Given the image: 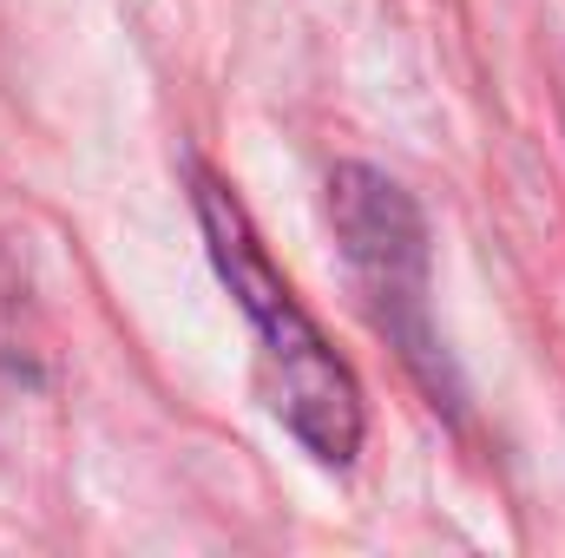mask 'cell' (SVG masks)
I'll list each match as a JSON object with an SVG mask.
<instances>
[{"mask_svg":"<svg viewBox=\"0 0 565 558\" xmlns=\"http://www.w3.org/2000/svg\"><path fill=\"white\" fill-rule=\"evenodd\" d=\"M191 211L211 250L217 282L237 296L250 335H257V362H264V395L277 420L296 433V447L316 466H355L362 433H369V408H362V382L355 368L329 348V335L316 329V315L296 302V289L282 282V270L270 264L250 211L237 204V191L211 171L191 164Z\"/></svg>","mask_w":565,"mask_h":558,"instance_id":"cell-1","label":"cell"},{"mask_svg":"<svg viewBox=\"0 0 565 558\" xmlns=\"http://www.w3.org/2000/svg\"><path fill=\"white\" fill-rule=\"evenodd\" d=\"M329 224L342 244L349 282L369 309V322L388 335L402 368L422 382L434 408L460 415V375L434 335V302H427V217L422 204L375 164H335L329 171Z\"/></svg>","mask_w":565,"mask_h":558,"instance_id":"cell-2","label":"cell"},{"mask_svg":"<svg viewBox=\"0 0 565 558\" xmlns=\"http://www.w3.org/2000/svg\"><path fill=\"white\" fill-rule=\"evenodd\" d=\"M0 368H26V348H20V289L0 270Z\"/></svg>","mask_w":565,"mask_h":558,"instance_id":"cell-3","label":"cell"}]
</instances>
